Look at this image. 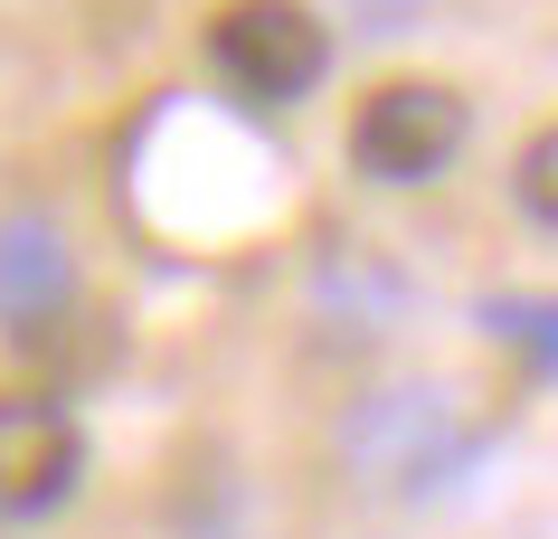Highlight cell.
<instances>
[{"mask_svg": "<svg viewBox=\"0 0 558 539\" xmlns=\"http://www.w3.org/2000/svg\"><path fill=\"white\" fill-rule=\"evenodd\" d=\"M208 58H218V76H228L236 95H256V105H294V95L323 86L331 29L303 10V0H228L218 29H208Z\"/></svg>", "mask_w": 558, "mask_h": 539, "instance_id": "6da1fadb", "label": "cell"}, {"mask_svg": "<svg viewBox=\"0 0 558 539\" xmlns=\"http://www.w3.org/2000/svg\"><path fill=\"white\" fill-rule=\"evenodd\" d=\"M454 151H464V95L436 86V76H398V86H379L351 114V161H360V180H379V189L436 180Z\"/></svg>", "mask_w": 558, "mask_h": 539, "instance_id": "7a4b0ae2", "label": "cell"}, {"mask_svg": "<svg viewBox=\"0 0 558 539\" xmlns=\"http://www.w3.org/2000/svg\"><path fill=\"white\" fill-rule=\"evenodd\" d=\"M86 474V436L58 397L38 389H0V520H38L58 511Z\"/></svg>", "mask_w": 558, "mask_h": 539, "instance_id": "3957f363", "label": "cell"}, {"mask_svg": "<svg viewBox=\"0 0 558 539\" xmlns=\"http://www.w3.org/2000/svg\"><path fill=\"white\" fill-rule=\"evenodd\" d=\"M66 284H76V266H66L58 228L48 218H0V322L20 341H38L66 313Z\"/></svg>", "mask_w": 558, "mask_h": 539, "instance_id": "277c9868", "label": "cell"}, {"mask_svg": "<svg viewBox=\"0 0 558 539\" xmlns=\"http://www.w3.org/2000/svg\"><path fill=\"white\" fill-rule=\"evenodd\" d=\"M521 209L539 218V228H558V123H539V133H530V151H521Z\"/></svg>", "mask_w": 558, "mask_h": 539, "instance_id": "5b68a950", "label": "cell"}, {"mask_svg": "<svg viewBox=\"0 0 558 539\" xmlns=\"http://www.w3.org/2000/svg\"><path fill=\"white\" fill-rule=\"evenodd\" d=\"M493 331L521 341L530 359H558V303H493Z\"/></svg>", "mask_w": 558, "mask_h": 539, "instance_id": "8992f818", "label": "cell"}]
</instances>
